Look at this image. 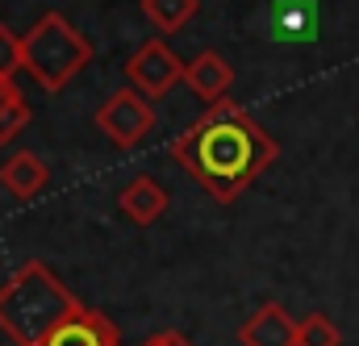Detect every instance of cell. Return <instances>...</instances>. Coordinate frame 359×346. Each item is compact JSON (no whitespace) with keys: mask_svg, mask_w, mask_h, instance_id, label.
<instances>
[{"mask_svg":"<svg viewBox=\"0 0 359 346\" xmlns=\"http://www.w3.org/2000/svg\"><path fill=\"white\" fill-rule=\"evenodd\" d=\"M276 155L280 146L271 134L230 100L209 104V113H201L172 142V159L222 205L238 200L276 163Z\"/></svg>","mask_w":359,"mask_h":346,"instance_id":"1","label":"cell"},{"mask_svg":"<svg viewBox=\"0 0 359 346\" xmlns=\"http://www.w3.org/2000/svg\"><path fill=\"white\" fill-rule=\"evenodd\" d=\"M84 305L42 259H25L0 284V330L13 346H46V338Z\"/></svg>","mask_w":359,"mask_h":346,"instance_id":"2","label":"cell"},{"mask_svg":"<svg viewBox=\"0 0 359 346\" xmlns=\"http://www.w3.org/2000/svg\"><path fill=\"white\" fill-rule=\"evenodd\" d=\"M21 42H25V71L34 76V84L42 92H50V96L63 92L92 63V42L63 13L38 17Z\"/></svg>","mask_w":359,"mask_h":346,"instance_id":"3","label":"cell"},{"mask_svg":"<svg viewBox=\"0 0 359 346\" xmlns=\"http://www.w3.org/2000/svg\"><path fill=\"white\" fill-rule=\"evenodd\" d=\"M96 130L113 142V146H138L151 130H155V109L138 88H121L113 92L100 109H96Z\"/></svg>","mask_w":359,"mask_h":346,"instance_id":"4","label":"cell"},{"mask_svg":"<svg viewBox=\"0 0 359 346\" xmlns=\"http://www.w3.org/2000/svg\"><path fill=\"white\" fill-rule=\"evenodd\" d=\"M184 67L188 63H180L168 42H142L126 59V80H130V88H138L147 100H159V96H168L184 80Z\"/></svg>","mask_w":359,"mask_h":346,"instance_id":"5","label":"cell"},{"mask_svg":"<svg viewBox=\"0 0 359 346\" xmlns=\"http://www.w3.org/2000/svg\"><path fill=\"white\" fill-rule=\"evenodd\" d=\"M184 84L192 88L205 104H222L234 88V67L217 55V50H201L188 67H184Z\"/></svg>","mask_w":359,"mask_h":346,"instance_id":"6","label":"cell"},{"mask_svg":"<svg viewBox=\"0 0 359 346\" xmlns=\"http://www.w3.org/2000/svg\"><path fill=\"white\" fill-rule=\"evenodd\" d=\"M46 346H121V334H117V326H113L104 313L80 309V313H72V317L46 338Z\"/></svg>","mask_w":359,"mask_h":346,"instance_id":"7","label":"cell"},{"mask_svg":"<svg viewBox=\"0 0 359 346\" xmlns=\"http://www.w3.org/2000/svg\"><path fill=\"white\" fill-rule=\"evenodd\" d=\"M46 184H50V167L34 151H13V159L0 163V188L13 200H34L46 192Z\"/></svg>","mask_w":359,"mask_h":346,"instance_id":"8","label":"cell"},{"mask_svg":"<svg viewBox=\"0 0 359 346\" xmlns=\"http://www.w3.org/2000/svg\"><path fill=\"white\" fill-rule=\"evenodd\" d=\"M238 342L243 346H297V321L280 305H264V309H255L243 321Z\"/></svg>","mask_w":359,"mask_h":346,"instance_id":"9","label":"cell"},{"mask_svg":"<svg viewBox=\"0 0 359 346\" xmlns=\"http://www.w3.org/2000/svg\"><path fill=\"white\" fill-rule=\"evenodd\" d=\"M117 209H121L134 226H155V221L163 217V209H168V188H163L159 179H151V175H138V179H130V184L121 188Z\"/></svg>","mask_w":359,"mask_h":346,"instance_id":"10","label":"cell"},{"mask_svg":"<svg viewBox=\"0 0 359 346\" xmlns=\"http://www.w3.org/2000/svg\"><path fill=\"white\" fill-rule=\"evenodd\" d=\"M271 29L276 38L305 46L318 38V4L313 0H276L271 4Z\"/></svg>","mask_w":359,"mask_h":346,"instance_id":"11","label":"cell"},{"mask_svg":"<svg viewBox=\"0 0 359 346\" xmlns=\"http://www.w3.org/2000/svg\"><path fill=\"white\" fill-rule=\"evenodd\" d=\"M196 8H201V0H142V13H147V21H151L159 34L184 29V25L196 17Z\"/></svg>","mask_w":359,"mask_h":346,"instance_id":"12","label":"cell"},{"mask_svg":"<svg viewBox=\"0 0 359 346\" xmlns=\"http://www.w3.org/2000/svg\"><path fill=\"white\" fill-rule=\"evenodd\" d=\"M339 342H343V334L326 313H309V317L297 321V346H339Z\"/></svg>","mask_w":359,"mask_h":346,"instance_id":"13","label":"cell"},{"mask_svg":"<svg viewBox=\"0 0 359 346\" xmlns=\"http://www.w3.org/2000/svg\"><path fill=\"white\" fill-rule=\"evenodd\" d=\"M25 125H29V100L17 92V96L0 109V146H4V142H13Z\"/></svg>","mask_w":359,"mask_h":346,"instance_id":"14","label":"cell"},{"mask_svg":"<svg viewBox=\"0 0 359 346\" xmlns=\"http://www.w3.org/2000/svg\"><path fill=\"white\" fill-rule=\"evenodd\" d=\"M21 67H25V42H21V38L0 21V76H8V80H13Z\"/></svg>","mask_w":359,"mask_h":346,"instance_id":"15","label":"cell"},{"mask_svg":"<svg viewBox=\"0 0 359 346\" xmlns=\"http://www.w3.org/2000/svg\"><path fill=\"white\" fill-rule=\"evenodd\" d=\"M142 346H192V342L184 334H176V330H163V334H151Z\"/></svg>","mask_w":359,"mask_h":346,"instance_id":"16","label":"cell"},{"mask_svg":"<svg viewBox=\"0 0 359 346\" xmlns=\"http://www.w3.org/2000/svg\"><path fill=\"white\" fill-rule=\"evenodd\" d=\"M17 92H21V88L13 84V80H8V76H0V109H4V104H8V100H13V96H17Z\"/></svg>","mask_w":359,"mask_h":346,"instance_id":"17","label":"cell"}]
</instances>
